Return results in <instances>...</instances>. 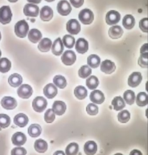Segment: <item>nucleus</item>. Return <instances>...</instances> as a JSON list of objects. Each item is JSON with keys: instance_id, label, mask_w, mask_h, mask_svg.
<instances>
[{"instance_id": "obj_33", "label": "nucleus", "mask_w": 148, "mask_h": 155, "mask_svg": "<svg viewBox=\"0 0 148 155\" xmlns=\"http://www.w3.org/2000/svg\"><path fill=\"white\" fill-rule=\"evenodd\" d=\"M74 94L78 99L82 100L87 97V90L84 87L79 86L74 89Z\"/></svg>"}, {"instance_id": "obj_8", "label": "nucleus", "mask_w": 148, "mask_h": 155, "mask_svg": "<svg viewBox=\"0 0 148 155\" xmlns=\"http://www.w3.org/2000/svg\"><path fill=\"white\" fill-rule=\"evenodd\" d=\"M58 12L61 15H68L72 10L70 4L66 0H61L59 2L57 5Z\"/></svg>"}, {"instance_id": "obj_29", "label": "nucleus", "mask_w": 148, "mask_h": 155, "mask_svg": "<svg viewBox=\"0 0 148 155\" xmlns=\"http://www.w3.org/2000/svg\"><path fill=\"white\" fill-rule=\"evenodd\" d=\"M114 110L120 111L122 110L126 106V104L123 98L120 96L115 97L112 102Z\"/></svg>"}, {"instance_id": "obj_54", "label": "nucleus", "mask_w": 148, "mask_h": 155, "mask_svg": "<svg viewBox=\"0 0 148 155\" xmlns=\"http://www.w3.org/2000/svg\"><path fill=\"white\" fill-rule=\"evenodd\" d=\"M45 1H47L48 2H51L54 1V0H45Z\"/></svg>"}, {"instance_id": "obj_37", "label": "nucleus", "mask_w": 148, "mask_h": 155, "mask_svg": "<svg viewBox=\"0 0 148 155\" xmlns=\"http://www.w3.org/2000/svg\"><path fill=\"white\" fill-rule=\"evenodd\" d=\"M53 83L55 85L60 88H65L67 85L66 78L61 75H57L53 78Z\"/></svg>"}, {"instance_id": "obj_57", "label": "nucleus", "mask_w": 148, "mask_h": 155, "mask_svg": "<svg viewBox=\"0 0 148 155\" xmlns=\"http://www.w3.org/2000/svg\"><path fill=\"white\" fill-rule=\"evenodd\" d=\"M1 32H0V40H1Z\"/></svg>"}, {"instance_id": "obj_47", "label": "nucleus", "mask_w": 148, "mask_h": 155, "mask_svg": "<svg viewBox=\"0 0 148 155\" xmlns=\"http://www.w3.org/2000/svg\"><path fill=\"white\" fill-rule=\"evenodd\" d=\"M140 29L145 32H148V18H144L140 20L139 23Z\"/></svg>"}, {"instance_id": "obj_45", "label": "nucleus", "mask_w": 148, "mask_h": 155, "mask_svg": "<svg viewBox=\"0 0 148 155\" xmlns=\"http://www.w3.org/2000/svg\"><path fill=\"white\" fill-rule=\"evenodd\" d=\"M86 111L90 115H95L99 112V108L94 104H90L86 107Z\"/></svg>"}, {"instance_id": "obj_38", "label": "nucleus", "mask_w": 148, "mask_h": 155, "mask_svg": "<svg viewBox=\"0 0 148 155\" xmlns=\"http://www.w3.org/2000/svg\"><path fill=\"white\" fill-rule=\"evenodd\" d=\"M62 41L67 48L71 49L73 48L75 44V39L70 35H66L63 37Z\"/></svg>"}, {"instance_id": "obj_12", "label": "nucleus", "mask_w": 148, "mask_h": 155, "mask_svg": "<svg viewBox=\"0 0 148 155\" xmlns=\"http://www.w3.org/2000/svg\"><path fill=\"white\" fill-rule=\"evenodd\" d=\"M142 80V76L140 72L133 73L128 78V85L132 87H135L138 86L141 83Z\"/></svg>"}, {"instance_id": "obj_39", "label": "nucleus", "mask_w": 148, "mask_h": 155, "mask_svg": "<svg viewBox=\"0 0 148 155\" xmlns=\"http://www.w3.org/2000/svg\"><path fill=\"white\" fill-rule=\"evenodd\" d=\"M79 152V146L76 143H72L67 147L66 149L67 155H77Z\"/></svg>"}, {"instance_id": "obj_46", "label": "nucleus", "mask_w": 148, "mask_h": 155, "mask_svg": "<svg viewBox=\"0 0 148 155\" xmlns=\"http://www.w3.org/2000/svg\"><path fill=\"white\" fill-rule=\"evenodd\" d=\"M26 153V150L24 147H15L12 150L11 155H25Z\"/></svg>"}, {"instance_id": "obj_41", "label": "nucleus", "mask_w": 148, "mask_h": 155, "mask_svg": "<svg viewBox=\"0 0 148 155\" xmlns=\"http://www.w3.org/2000/svg\"><path fill=\"white\" fill-rule=\"evenodd\" d=\"M11 124V118L7 115L0 114V127L5 128Z\"/></svg>"}, {"instance_id": "obj_22", "label": "nucleus", "mask_w": 148, "mask_h": 155, "mask_svg": "<svg viewBox=\"0 0 148 155\" xmlns=\"http://www.w3.org/2000/svg\"><path fill=\"white\" fill-rule=\"evenodd\" d=\"M123 31L119 25H115L112 26L109 30L110 37L112 39H118L122 36Z\"/></svg>"}, {"instance_id": "obj_6", "label": "nucleus", "mask_w": 148, "mask_h": 155, "mask_svg": "<svg viewBox=\"0 0 148 155\" xmlns=\"http://www.w3.org/2000/svg\"><path fill=\"white\" fill-rule=\"evenodd\" d=\"M67 29L71 34L76 35L80 31V25L76 19H71L67 23Z\"/></svg>"}, {"instance_id": "obj_56", "label": "nucleus", "mask_w": 148, "mask_h": 155, "mask_svg": "<svg viewBox=\"0 0 148 155\" xmlns=\"http://www.w3.org/2000/svg\"><path fill=\"white\" fill-rule=\"evenodd\" d=\"M1 55H2V52H1V50H0V57H1Z\"/></svg>"}, {"instance_id": "obj_10", "label": "nucleus", "mask_w": 148, "mask_h": 155, "mask_svg": "<svg viewBox=\"0 0 148 155\" xmlns=\"http://www.w3.org/2000/svg\"><path fill=\"white\" fill-rule=\"evenodd\" d=\"M39 6L36 5L28 3L25 5L24 8V12L25 15L31 17H36L39 13Z\"/></svg>"}, {"instance_id": "obj_2", "label": "nucleus", "mask_w": 148, "mask_h": 155, "mask_svg": "<svg viewBox=\"0 0 148 155\" xmlns=\"http://www.w3.org/2000/svg\"><path fill=\"white\" fill-rule=\"evenodd\" d=\"M12 14L11 8L8 5H4L0 8V22L6 24L11 20Z\"/></svg>"}, {"instance_id": "obj_23", "label": "nucleus", "mask_w": 148, "mask_h": 155, "mask_svg": "<svg viewBox=\"0 0 148 155\" xmlns=\"http://www.w3.org/2000/svg\"><path fill=\"white\" fill-rule=\"evenodd\" d=\"M97 151V145L94 141L86 142L84 146V151L87 155H93Z\"/></svg>"}, {"instance_id": "obj_20", "label": "nucleus", "mask_w": 148, "mask_h": 155, "mask_svg": "<svg viewBox=\"0 0 148 155\" xmlns=\"http://www.w3.org/2000/svg\"><path fill=\"white\" fill-rule=\"evenodd\" d=\"M40 14L42 20L44 21H49L53 17V12L50 7L45 5L41 9Z\"/></svg>"}, {"instance_id": "obj_7", "label": "nucleus", "mask_w": 148, "mask_h": 155, "mask_svg": "<svg viewBox=\"0 0 148 155\" xmlns=\"http://www.w3.org/2000/svg\"><path fill=\"white\" fill-rule=\"evenodd\" d=\"M120 18L121 15L118 12L111 10L106 14V22L109 25H113L118 23L120 20Z\"/></svg>"}, {"instance_id": "obj_24", "label": "nucleus", "mask_w": 148, "mask_h": 155, "mask_svg": "<svg viewBox=\"0 0 148 155\" xmlns=\"http://www.w3.org/2000/svg\"><path fill=\"white\" fill-rule=\"evenodd\" d=\"M42 37L41 32L38 29H32L29 31L28 38L33 43H37Z\"/></svg>"}, {"instance_id": "obj_15", "label": "nucleus", "mask_w": 148, "mask_h": 155, "mask_svg": "<svg viewBox=\"0 0 148 155\" xmlns=\"http://www.w3.org/2000/svg\"><path fill=\"white\" fill-rule=\"evenodd\" d=\"M90 99L93 103L96 104H101L105 100L103 93L99 90H95L91 93Z\"/></svg>"}, {"instance_id": "obj_13", "label": "nucleus", "mask_w": 148, "mask_h": 155, "mask_svg": "<svg viewBox=\"0 0 148 155\" xmlns=\"http://www.w3.org/2000/svg\"><path fill=\"white\" fill-rule=\"evenodd\" d=\"M116 70L115 64L109 60H105L102 63L101 70L106 74H111Z\"/></svg>"}, {"instance_id": "obj_30", "label": "nucleus", "mask_w": 148, "mask_h": 155, "mask_svg": "<svg viewBox=\"0 0 148 155\" xmlns=\"http://www.w3.org/2000/svg\"><path fill=\"white\" fill-rule=\"evenodd\" d=\"M47 142L42 139L36 140L34 143V148L37 152L39 153H44L48 149Z\"/></svg>"}, {"instance_id": "obj_26", "label": "nucleus", "mask_w": 148, "mask_h": 155, "mask_svg": "<svg viewBox=\"0 0 148 155\" xmlns=\"http://www.w3.org/2000/svg\"><path fill=\"white\" fill-rule=\"evenodd\" d=\"M23 82L22 77L18 74H14L8 78V83L13 87H16L21 84Z\"/></svg>"}, {"instance_id": "obj_25", "label": "nucleus", "mask_w": 148, "mask_h": 155, "mask_svg": "<svg viewBox=\"0 0 148 155\" xmlns=\"http://www.w3.org/2000/svg\"><path fill=\"white\" fill-rule=\"evenodd\" d=\"M52 45V42L50 39L45 38L40 41L38 45V49L43 52H47L49 51Z\"/></svg>"}, {"instance_id": "obj_16", "label": "nucleus", "mask_w": 148, "mask_h": 155, "mask_svg": "<svg viewBox=\"0 0 148 155\" xmlns=\"http://www.w3.org/2000/svg\"><path fill=\"white\" fill-rule=\"evenodd\" d=\"M43 93L47 98L52 99L57 95L58 89L53 84H49L43 88Z\"/></svg>"}, {"instance_id": "obj_18", "label": "nucleus", "mask_w": 148, "mask_h": 155, "mask_svg": "<svg viewBox=\"0 0 148 155\" xmlns=\"http://www.w3.org/2000/svg\"><path fill=\"white\" fill-rule=\"evenodd\" d=\"M11 140L14 145L20 147L25 143L27 138L26 136L23 133L17 132L13 135Z\"/></svg>"}, {"instance_id": "obj_51", "label": "nucleus", "mask_w": 148, "mask_h": 155, "mask_svg": "<svg viewBox=\"0 0 148 155\" xmlns=\"http://www.w3.org/2000/svg\"><path fill=\"white\" fill-rule=\"evenodd\" d=\"M28 2L30 3H32L38 4L40 2L41 0H27Z\"/></svg>"}, {"instance_id": "obj_34", "label": "nucleus", "mask_w": 148, "mask_h": 155, "mask_svg": "<svg viewBox=\"0 0 148 155\" xmlns=\"http://www.w3.org/2000/svg\"><path fill=\"white\" fill-rule=\"evenodd\" d=\"M136 103L140 107H144L148 104V95L145 92H140L137 96Z\"/></svg>"}, {"instance_id": "obj_31", "label": "nucleus", "mask_w": 148, "mask_h": 155, "mask_svg": "<svg viewBox=\"0 0 148 155\" xmlns=\"http://www.w3.org/2000/svg\"><path fill=\"white\" fill-rule=\"evenodd\" d=\"M88 65L92 68H96L99 66L100 59L96 54H92L88 57L87 60Z\"/></svg>"}, {"instance_id": "obj_49", "label": "nucleus", "mask_w": 148, "mask_h": 155, "mask_svg": "<svg viewBox=\"0 0 148 155\" xmlns=\"http://www.w3.org/2000/svg\"><path fill=\"white\" fill-rule=\"evenodd\" d=\"M148 52V44H145L141 47L140 49V54L145 53Z\"/></svg>"}, {"instance_id": "obj_32", "label": "nucleus", "mask_w": 148, "mask_h": 155, "mask_svg": "<svg viewBox=\"0 0 148 155\" xmlns=\"http://www.w3.org/2000/svg\"><path fill=\"white\" fill-rule=\"evenodd\" d=\"M11 66V61L6 58L0 59V72L5 73L10 71Z\"/></svg>"}, {"instance_id": "obj_17", "label": "nucleus", "mask_w": 148, "mask_h": 155, "mask_svg": "<svg viewBox=\"0 0 148 155\" xmlns=\"http://www.w3.org/2000/svg\"><path fill=\"white\" fill-rule=\"evenodd\" d=\"M67 109V106L65 103L61 101H56L52 105V111L54 114L61 116L65 113Z\"/></svg>"}, {"instance_id": "obj_9", "label": "nucleus", "mask_w": 148, "mask_h": 155, "mask_svg": "<svg viewBox=\"0 0 148 155\" xmlns=\"http://www.w3.org/2000/svg\"><path fill=\"white\" fill-rule=\"evenodd\" d=\"M61 59L62 62L65 65H71L76 61V54L73 51H66L62 54Z\"/></svg>"}, {"instance_id": "obj_44", "label": "nucleus", "mask_w": 148, "mask_h": 155, "mask_svg": "<svg viewBox=\"0 0 148 155\" xmlns=\"http://www.w3.org/2000/svg\"><path fill=\"white\" fill-rule=\"evenodd\" d=\"M55 119V114L52 109H49L44 115V119L47 123H52Z\"/></svg>"}, {"instance_id": "obj_5", "label": "nucleus", "mask_w": 148, "mask_h": 155, "mask_svg": "<svg viewBox=\"0 0 148 155\" xmlns=\"http://www.w3.org/2000/svg\"><path fill=\"white\" fill-rule=\"evenodd\" d=\"M33 92L32 88L28 84H23L17 90V94L21 98L28 99L31 96Z\"/></svg>"}, {"instance_id": "obj_1", "label": "nucleus", "mask_w": 148, "mask_h": 155, "mask_svg": "<svg viewBox=\"0 0 148 155\" xmlns=\"http://www.w3.org/2000/svg\"><path fill=\"white\" fill-rule=\"evenodd\" d=\"M29 30V25L24 20H20L17 22L14 26L15 34L20 38L26 37Z\"/></svg>"}, {"instance_id": "obj_21", "label": "nucleus", "mask_w": 148, "mask_h": 155, "mask_svg": "<svg viewBox=\"0 0 148 155\" xmlns=\"http://www.w3.org/2000/svg\"><path fill=\"white\" fill-rule=\"evenodd\" d=\"M29 122L28 117L24 114H19L14 117V122L16 125L20 127L26 126Z\"/></svg>"}, {"instance_id": "obj_42", "label": "nucleus", "mask_w": 148, "mask_h": 155, "mask_svg": "<svg viewBox=\"0 0 148 155\" xmlns=\"http://www.w3.org/2000/svg\"><path fill=\"white\" fill-rule=\"evenodd\" d=\"M131 115L127 110H122L118 114V121L121 123H126L130 119Z\"/></svg>"}, {"instance_id": "obj_55", "label": "nucleus", "mask_w": 148, "mask_h": 155, "mask_svg": "<svg viewBox=\"0 0 148 155\" xmlns=\"http://www.w3.org/2000/svg\"><path fill=\"white\" fill-rule=\"evenodd\" d=\"M114 155H122V154L120 153H118L116 154H115Z\"/></svg>"}, {"instance_id": "obj_3", "label": "nucleus", "mask_w": 148, "mask_h": 155, "mask_svg": "<svg viewBox=\"0 0 148 155\" xmlns=\"http://www.w3.org/2000/svg\"><path fill=\"white\" fill-rule=\"evenodd\" d=\"M79 18L83 24H90L92 22L94 18L93 13L90 9H84L79 13Z\"/></svg>"}, {"instance_id": "obj_53", "label": "nucleus", "mask_w": 148, "mask_h": 155, "mask_svg": "<svg viewBox=\"0 0 148 155\" xmlns=\"http://www.w3.org/2000/svg\"><path fill=\"white\" fill-rule=\"evenodd\" d=\"M8 1H10V2H16L18 0H8Z\"/></svg>"}, {"instance_id": "obj_27", "label": "nucleus", "mask_w": 148, "mask_h": 155, "mask_svg": "<svg viewBox=\"0 0 148 155\" xmlns=\"http://www.w3.org/2000/svg\"><path fill=\"white\" fill-rule=\"evenodd\" d=\"M42 128L40 126L37 124L31 125L28 128V134L32 137H37L41 134Z\"/></svg>"}, {"instance_id": "obj_14", "label": "nucleus", "mask_w": 148, "mask_h": 155, "mask_svg": "<svg viewBox=\"0 0 148 155\" xmlns=\"http://www.w3.org/2000/svg\"><path fill=\"white\" fill-rule=\"evenodd\" d=\"M89 44L85 39L80 38L77 40L75 44V49L79 53L83 54L88 51Z\"/></svg>"}, {"instance_id": "obj_28", "label": "nucleus", "mask_w": 148, "mask_h": 155, "mask_svg": "<svg viewBox=\"0 0 148 155\" xmlns=\"http://www.w3.org/2000/svg\"><path fill=\"white\" fill-rule=\"evenodd\" d=\"M122 24L126 29H132L135 24V18L131 15H127L123 18Z\"/></svg>"}, {"instance_id": "obj_52", "label": "nucleus", "mask_w": 148, "mask_h": 155, "mask_svg": "<svg viewBox=\"0 0 148 155\" xmlns=\"http://www.w3.org/2000/svg\"><path fill=\"white\" fill-rule=\"evenodd\" d=\"M53 155H65V154L64 153L63 151H58L55 152Z\"/></svg>"}, {"instance_id": "obj_50", "label": "nucleus", "mask_w": 148, "mask_h": 155, "mask_svg": "<svg viewBox=\"0 0 148 155\" xmlns=\"http://www.w3.org/2000/svg\"><path fill=\"white\" fill-rule=\"evenodd\" d=\"M130 155H142V153L138 150H133L131 152Z\"/></svg>"}, {"instance_id": "obj_19", "label": "nucleus", "mask_w": 148, "mask_h": 155, "mask_svg": "<svg viewBox=\"0 0 148 155\" xmlns=\"http://www.w3.org/2000/svg\"><path fill=\"white\" fill-rule=\"evenodd\" d=\"M64 50V46L60 38H58L54 41L52 45V51L54 55L59 56L62 54Z\"/></svg>"}, {"instance_id": "obj_43", "label": "nucleus", "mask_w": 148, "mask_h": 155, "mask_svg": "<svg viewBox=\"0 0 148 155\" xmlns=\"http://www.w3.org/2000/svg\"><path fill=\"white\" fill-rule=\"evenodd\" d=\"M138 64L142 68H147L148 52L141 54L139 59Z\"/></svg>"}, {"instance_id": "obj_40", "label": "nucleus", "mask_w": 148, "mask_h": 155, "mask_svg": "<svg viewBox=\"0 0 148 155\" xmlns=\"http://www.w3.org/2000/svg\"><path fill=\"white\" fill-rule=\"evenodd\" d=\"M92 73V70L88 65H83L79 70L78 74L79 76L83 78L89 77Z\"/></svg>"}, {"instance_id": "obj_11", "label": "nucleus", "mask_w": 148, "mask_h": 155, "mask_svg": "<svg viewBox=\"0 0 148 155\" xmlns=\"http://www.w3.org/2000/svg\"><path fill=\"white\" fill-rule=\"evenodd\" d=\"M1 104L5 109L7 110H12L17 106V103L16 100L11 97H5L2 99Z\"/></svg>"}, {"instance_id": "obj_35", "label": "nucleus", "mask_w": 148, "mask_h": 155, "mask_svg": "<svg viewBox=\"0 0 148 155\" xmlns=\"http://www.w3.org/2000/svg\"><path fill=\"white\" fill-rule=\"evenodd\" d=\"M123 97L126 103L130 105L133 104L136 100L135 93L131 90L126 91L124 93Z\"/></svg>"}, {"instance_id": "obj_4", "label": "nucleus", "mask_w": 148, "mask_h": 155, "mask_svg": "<svg viewBox=\"0 0 148 155\" xmlns=\"http://www.w3.org/2000/svg\"><path fill=\"white\" fill-rule=\"evenodd\" d=\"M47 100L43 97H37L34 98L32 103V106L34 111L38 113L43 112L47 107Z\"/></svg>"}, {"instance_id": "obj_36", "label": "nucleus", "mask_w": 148, "mask_h": 155, "mask_svg": "<svg viewBox=\"0 0 148 155\" xmlns=\"http://www.w3.org/2000/svg\"><path fill=\"white\" fill-rule=\"evenodd\" d=\"M86 84L89 89H91V90L95 89L99 85V79L96 76H90L87 78L86 80Z\"/></svg>"}, {"instance_id": "obj_48", "label": "nucleus", "mask_w": 148, "mask_h": 155, "mask_svg": "<svg viewBox=\"0 0 148 155\" xmlns=\"http://www.w3.org/2000/svg\"><path fill=\"white\" fill-rule=\"evenodd\" d=\"M70 1L71 4L76 8L81 6L84 2V0H70Z\"/></svg>"}]
</instances>
